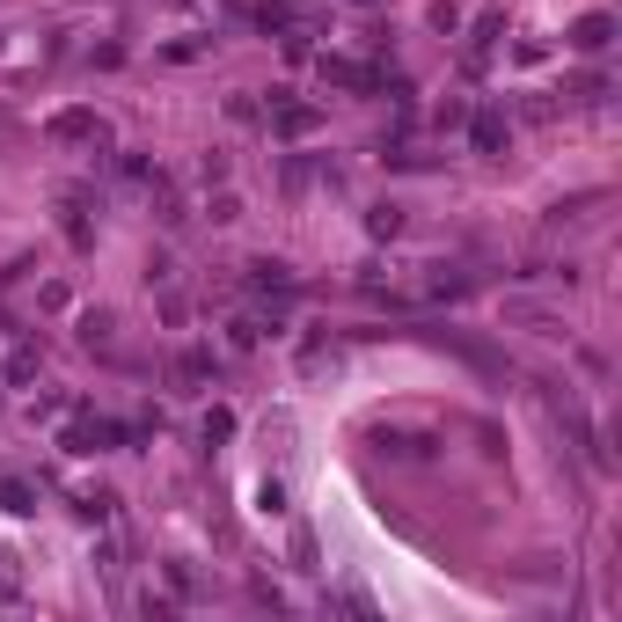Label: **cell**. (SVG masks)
Instances as JSON below:
<instances>
[{
  "label": "cell",
  "mask_w": 622,
  "mask_h": 622,
  "mask_svg": "<svg viewBox=\"0 0 622 622\" xmlns=\"http://www.w3.org/2000/svg\"><path fill=\"white\" fill-rule=\"evenodd\" d=\"M498 30H505V22H498V15H483V22H476V44H469V66H483V59H491V52H498Z\"/></svg>",
  "instance_id": "30bf717a"
},
{
  "label": "cell",
  "mask_w": 622,
  "mask_h": 622,
  "mask_svg": "<svg viewBox=\"0 0 622 622\" xmlns=\"http://www.w3.org/2000/svg\"><path fill=\"white\" fill-rule=\"evenodd\" d=\"M0 601H15V564L0 557Z\"/></svg>",
  "instance_id": "5bb4252c"
},
{
  "label": "cell",
  "mask_w": 622,
  "mask_h": 622,
  "mask_svg": "<svg viewBox=\"0 0 622 622\" xmlns=\"http://www.w3.org/2000/svg\"><path fill=\"white\" fill-rule=\"evenodd\" d=\"M366 235H374V242L403 235V205H374V213H366Z\"/></svg>",
  "instance_id": "9c48e42d"
},
{
  "label": "cell",
  "mask_w": 622,
  "mask_h": 622,
  "mask_svg": "<svg viewBox=\"0 0 622 622\" xmlns=\"http://www.w3.org/2000/svg\"><path fill=\"white\" fill-rule=\"evenodd\" d=\"M469 140H476V147H483V154H498V147H505V140H513V125H505V118H498V110H483V118H476V125H469Z\"/></svg>",
  "instance_id": "8992f818"
},
{
  "label": "cell",
  "mask_w": 622,
  "mask_h": 622,
  "mask_svg": "<svg viewBox=\"0 0 622 622\" xmlns=\"http://www.w3.org/2000/svg\"><path fill=\"white\" fill-rule=\"evenodd\" d=\"M608 37H615V15H579L571 22V52H608Z\"/></svg>",
  "instance_id": "277c9868"
},
{
  "label": "cell",
  "mask_w": 622,
  "mask_h": 622,
  "mask_svg": "<svg viewBox=\"0 0 622 622\" xmlns=\"http://www.w3.org/2000/svg\"><path fill=\"white\" fill-rule=\"evenodd\" d=\"M257 505H264L271 520H279V513H286V483H279V476H264V483H257Z\"/></svg>",
  "instance_id": "7c38bea8"
},
{
  "label": "cell",
  "mask_w": 622,
  "mask_h": 622,
  "mask_svg": "<svg viewBox=\"0 0 622 622\" xmlns=\"http://www.w3.org/2000/svg\"><path fill=\"white\" fill-rule=\"evenodd\" d=\"M176 374H183V381H213V374H220V359L205 352V344H191V352L176 359Z\"/></svg>",
  "instance_id": "ba28073f"
},
{
  "label": "cell",
  "mask_w": 622,
  "mask_h": 622,
  "mask_svg": "<svg viewBox=\"0 0 622 622\" xmlns=\"http://www.w3.org/2000/svg\"><path fill=\"white\" fill-rule=\"evenodd\" d=\"M227 432H235V410H205V447L227 440Z\"/></svg>",
  "instance_id": "4fadbf2b"
},
{
  "label": "cell",
  "mask_w": 622,
  "mask_h": 622,
  "mask_svg": "<svg viewBox=\"0 0 622 622\" xmlns=\"http://www.w3.org/2000/svg\"><path fill=\"white\" fill-rule=\"evenodd\" d=\"M352 8H374V0H352Z\"/></svg>",
  "instance_id": "9a60e30c"
},
{
  "label": "cell",
  "mask_w": 622,
  "mask_h": 622,
  "mask_svg": "<svg viewBox=\"0 0 622 622\" xmlns=\"http://www.w3.org/2000/svg\"><path fill=\"white\" fill-rule=\"evenodd\" d=\"M52 140H74V147H103V140H110V125L96 118V110H59V118H52Z\"/></svg>",
  "instance_id": "6da1fadb"
},
{
  "label": "cell",
  "mask_w": 622,
  "mask_h": 622,
  "mask_svg": "<svg viewBox=\"0 0 622 622\" xmlns=\"http://www.w3.org/2000/svg\"><path fill=\"white\" fill-rule=\"evenodd\" d=\"M257 344H264V322H257V315H235V322H227V352H257Z\"/></svg>",
  "instance_id": "52a82bcc"
},
{
  "label": "cell",
  "mask_w": 622,
  "mask_h": 622,
  "mask_svg": "<svg viewBox=\"0 0 622 622\" xmlns=\"http://www.w3.org/2000/svg\"><path fill=\"white\" fill-rule=\"evenodd\" d=\"M205 220H213V227H235V220H242V198H235V191L205 198Z\"/></svg>",
  "instance_id": "8fae6325"
},
{
  "label": "cell",
  "mask_w": 622,
  "mask_h": 622,
  "mask_svg": "<svg viewBox=\"0 0 622 622\" xmlns=\"http://www.w3.org/2000/svg\"><path fill=\"white\" fill-rule=\"evenodd\" d=\"M0 513L30 520V513H37V483H30V476H0Z\"/></svg>",
  "instance_id": "5b68a950"
},
{
  "label": "cell",
  "mask_w": 622,
  "mask_h": 622,
  "mask_svg": "<svg viewBox=\"0 0 622 622\" xmlns=\"http://www.w3.org/2000/svg\"><path fill=\"white\" fill-rule=\"evenodd\" d=\"M74 513H81L88 527H110V520H118V498H110L103 483H81V491H74Z\"/></svg>",
  "instance_id": "3957f363"
},
{
  "label": "cell",
  "mask_w": 622,
  "mask_h": 622,
  "mask_svg": "<svg viewBox=\"0 0 622 622\" xmlns=\"http://www.w3.org/2000/svg\"><path fill=\"white\" fill-rule=\"evenodd\" d=\"M249 293H264V301H293V271L286 264H249Z\"/></svg>",
  "instance_id": "7a4b0ae2"
}]
</instances>
